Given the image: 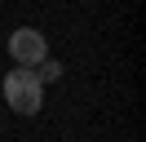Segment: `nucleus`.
Masks as SVG:
<instances>
[{
	"label": "nucleus",
	"mask_w": 146,
	"mask_h": 142,
	"mask_svg": "<svg viewBox=\"0 0 146 142\" xmlns=\"http://www.w3.org/2000/svg\"><path fill=\"white\" fill-rule=\"evenodd\" d=\"M0 93H5V102H9V111L18 115H36L40 107H44V89L31 80V71H9V76L0 80Z\"/></svg>",
	"instance_id": "obj_1"
},
{
	"label": "nucleus",
	"mask_w": 146,
	"mask_h": 142,
	"mask_svg": "<svg viewBox=\"0 0 146 142\" xmlns=\"http://www.w3.org/2000/svg\"><path fill=\"white\" fill-rule=\"evenodd\" d=\"M5 49H9V58L18 62L22 71H31L36 62L49 58V40H44V31H40V27H13L9 40H5Z\"/></svg>",
	"instance_id": "obj_2"
},
{
	"label": "nucleus",
	"mask_w": 146,
	"mask_h": 142,
	"mask_svg": "<svg viewBox=\"0 0 146 142\" xmlns=\"http://www.w3.org/2000/svg\"><path fill=\"white\" fill-rule=\"evenodd\" d=\"M31 80H36L40 89H44V84H58V80H62V62H58V58L36 62V67H31Z\"/></svg>",
	"instance_id": "obj_3"
}]
</instances>
